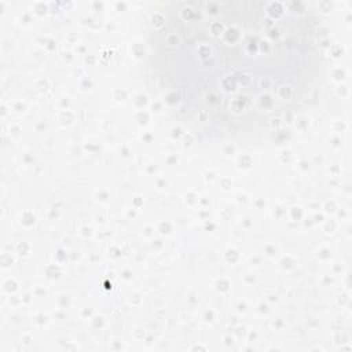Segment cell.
<instances>
[{
    "instance_id": "1",
    "label": "cell",
    "mask_w": 352,
    "mask_h": 352,
    "mask_svg": "<svg viewBox=\"0 0 352 352\" xmlns=\"http://www.w3.org/2000/svg\"><path fill=\"white\" fill-rule=\"evenodd\" d=\"M151 69L194 131L264 138L319 87L316 19L302 3H173L155 22Z\"/></svg>"
}]
</instances>
